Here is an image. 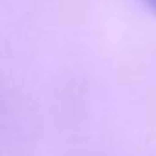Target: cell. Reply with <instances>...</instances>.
I'll list each match as a JSON object with an SVG mask.
<instances>
[{
	"mask_svg": "<svg viewBox=\"0 0 156 156\" xmlns=\"http://www.w3.org/2000/svg\"><path fill=\"white\" fill-rule=\"evenodd\" d=\"M145 4H147L152 11H156V0H145Z\"/></svg>",
	"mask_w": 156,
	"mask_h": 156,
	"instance_id": "6da1fadb",
	"label": "cell"
}]
</instances>
